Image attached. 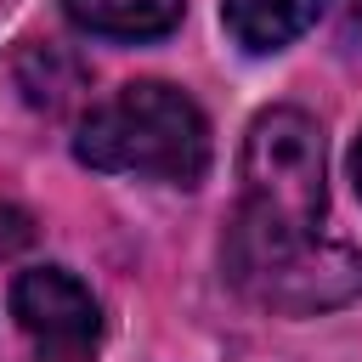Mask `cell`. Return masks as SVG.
<instances>
[{
	"label": "cell",
	"mask_w": 362,
	"mask_h": 362,
	"mask_svg": "<svg viewBox=\"0 0 362 362\" xmlns=\"http://www.w3.org/2000/svg\"><path fill=\"white\" fill-rule=\"evenodd\" d=\"M328 0H221V23L243 51H283L300 40Z\"/></svg>",
	"instance_id": "cell-5"
},
{
	"label": "cell",
	"mask_w": 362,
	"mask_h": 362,
	"mask_svg": "<svg viewBox=\"0 0 362 362\" xmlns=\"http://www.w3.org/2000/svg\"><path fill=\"white\" fill-rule=\"evenodd\" d=\"M351 181H356V198H362V136H356V147H351Z\"/></svg>",
	"instance_id": "cell-8"
},
{
	"label": "cell",
	"mask_w": 362,
	"mask_h": 362,
	"mask_svg": "<svg viewBox=\"0 0 362 362\" xmlns=\"http://www.w3.org/2000/svg\"><path fill=\"white\" fill-rule=\"evenodd\" d=\"M23 243H28V215L11 209V204H0V255H11Z\"/></svg>",
	"instance_id": "cell-7"
},
{
	"label": "cell",
	"mask_w": 362,
	"mask_h": 362,
	"mask_svg": "<svg viewBox=\"0 0 362 362\" xmlns=\"http://www.w3.org/2000/svg\"><path fill=\"white\" fill-rule=\"evenodd\" d=\"M187 0H62V11L102 40H158L181 23Z\"/></svg>",
	"instance_id": "cell-6"
},
{
	"label": "cell",
	"mask_w": 362,
	"mask_h": 362,
	"mask_svg": "<svg viewBox=\"0 0 362 362\" xmlns=\"http://www.w3.org/2000/svg\"><path fill=\"white\" fill-rule=\"evenodd\" d=\"M243 181V221L283 226V232H317L328 181H322V130L300 107H266L238 158Z\"/></svg>",
	"instance_id": "cell-3"
},
{
	"label": "cell",
	"mask_w": 362,
	"mask_h": 362,
	"mask_svg": "<svg viewBox=\"0 0 362 362\" xmlns=\"http://www.w3.org/2000/svg\"><path fill=\"white\" fill-rule=\"evenodd\" d=\"M226 277L272 311H334L362 294V255L322 232H283L260 221L226 226Z\"/></svg>",
	"instance_id": "cell-2"
},
{
	"label": "cell",
	"mask_w": 362,
	"mask_h": 362,
	"mask_svg": "<svg viewBox=\"0 0 362 362\" xmlns=\"http://www.w3.org/2000/svg\"><path fill=\"white\" fill-rule=\"evenodd\" d=\"M74 153L79 164L107 175H153L170 187H198L209 170V124L187 90L136 79L85 113Z\"/></svg>",
	"instance_id": "cell-1"
},
{
	"label": "cell",
	"mask_w": 362,
	"mask_h": 362,
	"mask_svg": "<svg viewBox=\"0 0 362 362\" xmlns=\"http://www.w3.org/2000/svg\"><path fill=\"white\" fill-rule=\"evenodd\" d=\"M11 317H17L23 339L34 345V362H90L96 356L102 311H96L90 288L62 266L23 272L11 283Z\"/></svg>",
	"instance_id": "cell-4"
}]
</instances>
